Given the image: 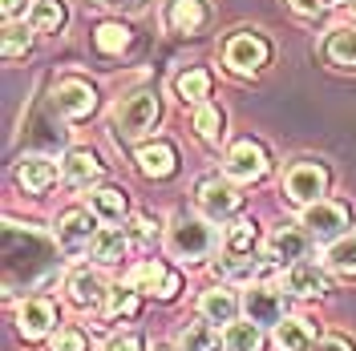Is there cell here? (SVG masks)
Instances as JSON below:
<instances>
[{"instance_id": "6da1fadb", "label": "cell", "mask_w": 356, "mask_h": 351, "mask_svg": "<svg viewBox=\"0 0 356 351\" xmlns=\"http://www.w3.org/2000/svg\"><path fill=\"white\" fill-rule=\"evenodd\" d=\"M158 121V97L154 93H130L113 105V130L118 137H142L146 130H154Z\"/></svg>"}, {"instance_id": "7a4b0ae2", "label": "cell", "mask_w": 356, "mask_h": 351, "mask_svg": "<svg viewBox=\"0 0 356 351\" xmlns=\"http://www.w3.org/2000/svg\"><path fill=\"white\" fill-rule=\"evenodd\" d=\"M170 255L175 259H186V263H195V259H207L211 255V246H215V230L199 219H182L170 226Z\"/></svg>"}, {"instance_id": "3957f363", "label": "cell", "mask_w": 356, "mask_h": 351, "mask_svg": "<svg viewBox=\"0 0 356 351\" xmlns=\"http://www.w3.org/2000/svg\"><path fill=\"white\" fill-rule=\"evenodd\" d=\"M304 226H308L312 239L336 242V239H344V230H348V210H344L340 202H328V198H320V202L304 206Z\"/></svg>"}, {"instance_id": "277c9868", "label": "cell", "mask_w": 356, "mask_h": 351, "mask_svg": "<svg viewBox=\"0 0 356 351\" xmlns=\"http://www.w3.org/2000/svg\"><path fill=\"white\" fill-rule=\"evenodd\" d=\"M284 190H288L291 202H300V206H312V202H320L324 190H328V170L320 166V162H300V166H291L288 178H284Z\"/></svg>"}, {"instance_id": "5b68a950", "label": "cell", "mask_w": 356, "mask_h": 351, "mask_svg": "<svg viewBox=\"0 0 356 351\" xmlns=\"http://www.w3.org/2000/svg\"><path fill=\"white\" fill-rule=\"evenodd\" d=\"M243 311L255 327H280L284 323V295L275 286H251L243 299Z\"/></svg>"}, {"instance_id": "8992f818", "label": "cell", "mask_w": 356, "mask_h": 351, "mask_svg": "<svg viewBox=\"0 0 356 351\" xmlns=\"http://www.w3.org/2000/svg\"><path fill=\"white\" fill-rule=\"evenodd\" d=\"M53 101H57V113L61 117H89L93 113V105H97V93H93V85L89 81H77V77H69V81H57V89H53Z\"/></svg>"}, {"instance_id": "52a82bcc", "label": "cell", "mask_w": 356, "mask_h": 351, "mask_svg": "<svg viewBox=\"0 0 356 351\" xmlns=\"http://www.w3.org/2000/svg\"><path fill=\"white\" fill-rule=\"evenodd\" d=\"M227 65L235 73H255L267 65V41H259L255 33H239L227 41Z\"/></svg>"}, {"instance_id": "ba28073f", "label": "cell", "mask_w": 356, "mask_h": 351, "mask_svg": "<svg viewBox=\"0 0 356 351\" xmlns=\"http://www.w3.org/2000/svg\"><path fill=\"white\" fill-rule=\"evenodd\" d=\"M227 178H235V182H255V178L267 174V154L255 146V142H239L231 154H227Z\"/></svg>"}, {"instance_id": "9c48e42d", "label": "cell", "mask_w": 356, "mask_h": 351, "mask_svg": "<svg viewBox=\"0 0 356 351\" xmlns=\"http://www.w3.org/2000/svg\"><path fill=\"white\" fill-rule=\"evenodd\" d=\"M199 206H202V214H207L211 222H222V219L235 214L239 194H235L227 182H219V178H207V182L199 186Z\"/></svg>"}, {"instance_id": "30bf717a", "label": "cell", "mask_w": 356, "mask_h": 351, "mask_svg": "<svg viewBox=\"0 0 356 351\" xmlns=\"http://www.w3.org/2000/svg\"><path fill=\"white\" fill-rule=\"evenodd\" d=\"M93 219L97 214H89V210H69L65 219H61V226H57V242L65 246V250H89V242H93Z\"/></svg>"}, {"instance_id": "8fae6325", "label": "cell", "mask_w": 356, "mask_h": 351, "mask_svg": "<svg viewBox=\"0 0 356 351\" xmlns=\"http://www.w3.org/2000/svg\"><path fill=\"white\" fill-rule=\"evenodd\" d=\"M284 291H291V295H300V299H312V295H324L328 291V279H324V271L316 263H291L288 275H284Z\"/></svg>"}, {"instance_id": "7c38bea8", "label": "cell", "mask_w": 356, "mask_h": 351, "mask_svg": "<svg viewBox=\"0 0 356 351\" xmlns=\"http://www.w3.org/2000/svg\"><path fill=\"white\" fill-rule=\"evenodd\" d=\"M53 323H57V315H53V303H44V299H24L21 311H17V327H21L24 339H41V335H49Z\"/></svg>"}, {"instance_id": "4fadbf2b", "label": "cell", "mask_w": 356, "mask_h": 351, "mask_svg": "<svg viewBox=\"0 0 356 351\" xmlns=\"http://www.w3.org/2000/svg\"><path fill=\"white\" fill-rule=\"evenodd\" d=\"M130 286H138V291H154L158 299H175L178 295V275H170L162 263H142L138 271H134Z\"/></svg>"}, {"instance_id": "5bb4252c", "label": "cell", "mask_w": 356, "mask_h": 351, "mask_svg": "<svg viewBox=\"0 0 356 351\" xmlns=\"http://www.w3.org/2000/svg\"><path fill=\"white\" fill-rule=\"evenodd\" d=\"M275 348L280 351H312L316 348V323L312 319H284L275 327Z\"/></svg>"}, {"instance_id": "9a60e30c", "label": "cell", "mask_w": 356, "mask_h": 351, "mask_svg": "<svg viewBox=\"0 0 356 351\" xmlns=\"http://www.w3.org/2000/svg\"><path fill=\"white\" fill-rule=\"evenodd\" d=\"M17 178H21V186L29 194H44L57 182V162H49V157H24Z\"/></svg>"}, {"instance_id": "2e32d148", "label": "cell", "mask_w": 356, "mask_h": 351, "mask_svg": "<svg viewBox=\"0 0 356 351\" xmlns=\"http://www.w3.org/2000/svg\"><path fill=\"white\" fill-rule=\"evenodd\" d=\"M202 21H207V4L202 0H170V8H166V24L175 33H199Z\"/></svg>"}, {"instance_id": "e0dca14e", "label": "cell", "mask_w": 356, "mask_h": 351, "mask_svg": "<svg viewBox=\"0 0 356 351\" xmlns=\"http://www.w3.org/2000/svg\"><path fill=\"white\" fill-rule=\"evenodd\" d=\"M69 299H73L77 307H97V303L106 299V279H102L97 271H77V275L69 279Z\"/></svg>"}, {"instance_id": "ac0fdd59", "label": "cell", "mask_w": 356, "mask_h": 351, "mask_svg": "<svg viewBox=\"0 0 356 351\" xmlns=\"http://www.w3.org/2000/svg\"><path fill=\"white\" fill-rule=\"evenodd\" d=\"M304 246H308V239H304L300 230H275V234L267 239L264 255L271 259V263H300Z\"/></svg>"}, {"instance_id": "d6986e66", "label": "cell", "mask_w": 356, "mask_h": 351, "mask_svg": "<svg viewBox=\"0 0 356 351\" xmlns=\"http://www.w3.org/2000/svg\"><path fill=\"white\" fill-rule=\"evenodd\" d=\"M138 166L146 178H170L175 174V150L166 142H154V146H142L138 150Z\"/></svg>"}, {"instance_id": "ffe728a7", "label": "cell", "mask_w": 356, "mask_h": 351, "mask_svg": "<svg viewBox=\"0 0 356 351\" xmlns=\"http://www.w3.org/2000/svg\"><path fill=\"white\" fill-rule=\"evenodd\" d=\"M126 250H130V239H126L118 226H102V230L93 234V242H89V255L102 259V263H118Z\"/></svg>"}, {"instance_id": "44dd1931", "label": "cell", "mask_w": 356, "mask_h": 351, "mask_svg": "<svg viewBox=\"0 0 356 351\" xmlns=\"http://www.w3.org/2000/svg\"><path fill=\"white\" fill-rule=\"evenodd\" d=\"M97 174H102V162H97V154H89V150H73L61 162V178L73 182V186H89Z\"/></svg>"}, {"instance_id": "7402d4cb", "label": "cell", "mask_w": 356, "mask_h": 351, "mask_svg": "<svg viewBox=\"0 0 356 351\" xmlns=\"http://www.w3.org/2000/svg\"><path fill=\"white\" fill-rule=\"evenodd\" d=\"M199 311H202V319H207V323H235L239 303H235V295H231V291H202Z\"/></svg>"}, {"instance_id": "603a6c76", "label": "cell", "mask_w": 356, "mask_h": 351, "mask_svg": "<svg viewBox=\"0 0 356 351\" xmlns=\"http://www.w3.org/2000/svg\"><path fill=\"white\" fill-rule=\"evenodd\" d=\"M89 210L102 222H122V214H126V194L113 190V186H102V190L89 194Z\"/></svg>"}, {"instance_id": "cb8c5ba5", "label": "cell", "mask_w": 356, "mask_h": 351, "mask_svg": "<svg viewBox=\"0 0 356 351\" xmlns=\"http://www.w3.org/2000/svg\"><path fill=\"white\" fill-rule=\"evenodd\" d=\"M324 263H328V271H336V275H356V234H344V239L328 242Z\"/></svg>"}, {"instance_id": "d4e9b609", "label": "cell", "mask_w": 356, "mask_h": 351, "mask_svg": "<svg viewBox=\"0 0 356 351\" xmlns=\"http://www.w3.org/2000/svg\"><path fill=\"white\" fill-rule=\"evenodd\" d=\"M61 24H65L61 0H37V4L29 8V28H33V33H57Z\"/></svg>"}, {"instance_id": "484cf974", "label": "cell", "mask_w": 356, "mask_h": 351, "mask_svg": "<svg viewBox=\"0 0 356 351\" xmlns=\"http://www.w3.org/2000/svg\"><path fill=\"white\" fill-rule=\"evenodd\" d=\"M222 343H227V351H264V335L247 319V323H227Z\"/></svg>"}, {"instance_id": "4316f807", "label": "cell", "mask_w": 356, "mask_h": 351, "mask_svg": "<svg viewBox=\"0 0 356 351\" xmlns=\"http://www.w3.org/2000/svg\"><path fill=\"white\" fill-rule=\"evenodd\" d=\"M178 348L182 351H219V331L211 327V323H191V327L182 331Z\"/></svg>"}, {"instance_id": "83f0119b", "label": "cell", "mask_w": 356, "mask_h": 351, "mask_svg": "<svg viewBox=\"0 0 356 351\" xmlns=\"http://www.w3.org/2000/svg\"><path fill=\"white\" fill-rule=\"evenodd\" d=\"M328 57H332L336 65L356 69V28H340V33L328 37Z\"/></svg>"}, {"instance_id": "f1b7e54d", "label": "cell", "mask_w": 356, "mask_h": 351, "mask_svg": "<svg viewBox=\"0 0 356 351\" xmlns=\"http://www.w3.org/2000/svg\"><path fill=\"white\" fill-rule=\"evenodd\" d=\"M207 89H211V73H207V69H191V73L178 77V97H182V101H199L202 105Z\"/></svg>"}, {"instance_id": "f546056e", "label": "cell", "mask_w": 356, "mask_h": 351, "mask_svg": "<svg viewBox=\"0 0 356 351\" xmlns=\"http://www.w3.org/2000/svg\"><path fill=\"white\" fill-rule=\"evenodd\" d=\"M93 41H97V49L102 53H122L126 44H130V28L126 24H97V33H93Z\"/></svg>"}, {"instance_id": "4dcf8cb0", "label": "cell", "mask_w": 356, "mask_h": 351, "mask_svg": "<svg viewBox=\"0 0 356 351\" xmlns=\"http://www.w3.org/2000/svg\"><path fill=\"white\" fill-rule=\"evenodd\" d=\"M195 130H199L202 142H219V133H222V113L215 110V105H199V110H195Z\"/></svg>"}, {"instance_id": "1f68e13d", "label": "cell", "mask_w": 356, "mask_h": 351, "mask_svg": "<svg viewBox=\"0 0 356 351\" xmlns=\"http://www.w3.org/2000/svg\"><path fill=\"white\" fill-rule=\"evenodd\" d=\"M134 291H138V286H118V291H110V303H106V307H110L113 319H122V315H134V311H138V295H134Z\"/></svg>"}, {"instance_id": "d6a6232c", "label": "cell", "mask_w": 356, "mask_h": 351, "mask_svg": "<svg viewBox=\"0 0 356 351\" xmlns=\"http://www.w3.org/2000/svg\"><path fill=\"white\" fill-rule=\"evenodd\" d=\"M251 242H255V226L247 219L231 222V230H227V246L235 250V255H243V250H251Z\"/></svg>"}, {"instance_id": "836d02e7", "label": "cell", "mask_w": 356, "mask_h": 351, "mask_svg": "<svg viewBox=\"0 0 356 351\" xmlns=\"http://www.w3.org/2000/svg\"><path fill=\"white\" fill-rule=\"evenodd\" d=\"M29 49V33L21 24H4V57H21Z\"/></svg>"}, {"instance_id": "e575fe53", "label": "cell", "mask_w": 356, "mask_h": 351, "mask_svg": "<svg viewBox=\"0 0 356 351\" xmlns=\"http://www.w3.org/2000/svg\"><path fill=\"white\" fill-rule=\"evenodd\" d=\"M53 351H86V335L77 327H61L53 335Z\"/></svg>"}, {"instance_id": "d590c367", "label": "cell", "mask_w": 356, "mask_h": 351, "mask_svg": "<svg viewBox=\"0 0 356 351\" xmlns=\"http://www.w3.org/2000/svg\"><path fill=\"white\" fill-rule=\"evenodd\" d=\"M219 275H227V279H251L255 263L251 259H231V263H219Z\"/></svg>"}, {"instance_id": "8d00e7d4", "label": "cell", "mask_w": 356, "mask_h": 351, "mask_svg": "<svg viewBox=\"0 0 356 351\" xmlns=\"http://www.w3.org/2000/svg\"><path fill=\"white\" fill-rule=\"evenodd\" d=\"M106 351H142V339L138 335H113L106 343Z\"/></svg>"}, {"instance_id": "74e56055", "label": "cell", "mask_w": 356, "mask_h": 351, "mask_svg": "<svg viewBox=\"0 0 356 351\" xmlns=\"http://www.w3.org/2000/svg\"><path fill=\"white\" fill-rule=\"evenodd\" d=\"M150 234H154V222L146 219V214H142V219H134V239H138V242H146Z\"/></svg>"}, {"instance_id": "f35d334b", "label": "cell", "mask_w": 356, "mask_h": 351, "mask_svg": "<svg viewBox=\"0 0 356 351\" xmlns=\"http://www.w3.org/2000/svg\"><path fill=\"white\" fill-rule=\"evenodd\" d=\"M312 351H353V348H348L344 339H324V343H316Z\"/></svg>"}, {"instance_id": "ab89813d", "label": "cell", "mask_w": 356, "mask_h": 351, "mask_svg": "<svg viewBox=\"0 0 356 351\" xmlns=\"http://www.w3.org/2000/svg\"><path fill=\"white\" fill-rule=\"evenodd\" d=\"M320 4H324V0H291V8H296V12H316Z\"/></svg>"}, {"instance_id": "60d3db41", "label": "cell", "mask_w": 356, "mask_h": 351, "mask_svg": "<svg viewBox=\"0 0 356 351\" xmlns=\"http://www.w3.org/2000/svg\"><path fill=\"white\" fill-rule=\"evenodd\" d=\"M0 8H4V17H17L24 8V0H0Z\"/></svg>"}, {"instance_id": "b9f144b4", "label": "cell", "mask_w": 356, "mask_h": 351, "mask_svg": "<svg viewBox=\"0 0 356 351\" xmlns=\"http://www.w3.org/2000/svg\"><path fill=\"white\" fill-rule=\"evenodd\" d=\"M102 4H110V8H126V12H130V8H142V0H102Z\"/></svg>"}, {"instance_id": "7bdbcfd3", "label": "cell", "mask_w": 356, "mask_h": 351, "mask_svg": "<svg viewBox=\"0 0 356 351\" xmlns=\"http://www.w3.org/2000/svg\"><path fill=\"white\" fill-rule=\"evenodd\" d=\"M324 4H340V0H324Z\"/></svg>"}]
</instances>
